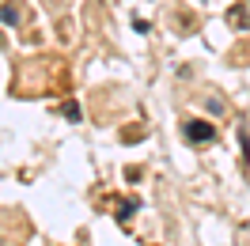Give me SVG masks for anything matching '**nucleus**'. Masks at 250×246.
<instances>
[{"label": "nucleus", "instance_id": "obj_1", "mask_svg": "<svg viewBox=\"0 0 250 246\" xmlns=\"http://www.w3.org/2000/svg\"><path fill=\"white\" fill-rule=\"evenodd\" d=\"M182 133H186V140H193V144H208V140L216 137V125L201 122V118H189V122L182 125Z\"/></svg>", "mask_w": 250, "mask_h": 246}, {"label": "nucleus", "instance_id": "obj_2", "mask_svg": "<svg viewBox=\"0 0 250 246\" xmlns=\"http://www.w3.org/2000/svg\"><path fill=\"white\" fill-rule=\"evenodd\" d=\"M228 23H231V27H239V31H250V12L243 8V4H235L231 12H228Z\"/></svg>", "mask_w": 250, "mask_h": 246}, {"label": "nucleus", "instance_id": "obj_3", "mask_svg": "<svg viewBox=\"0 0 250 246\" xmlns=\"http://www.w3.org/2000/svg\"><path fill=\"white\" fill-rule=\"evenodd\" d=\"M19 16H23L19 4H4V8H0V19H4V23H19Z\"/></svg>", "mask_w": 250, "mask_h": 246}, {"label": "nucleus", "instance_id": "obj_4", "mask_svg": "<svg viewBox=\"0 0 250 246\" xmlns=\"http://www.w3.org/2000/svg\"><path fill=\"white\" fill-rule=\"evenodd\" d=\"M133 212H137V201H125V205H122V212H118V216H122V220H129Z\"/></svg>", "mask_w": 250, "mask_h": 246}]
</instances>
